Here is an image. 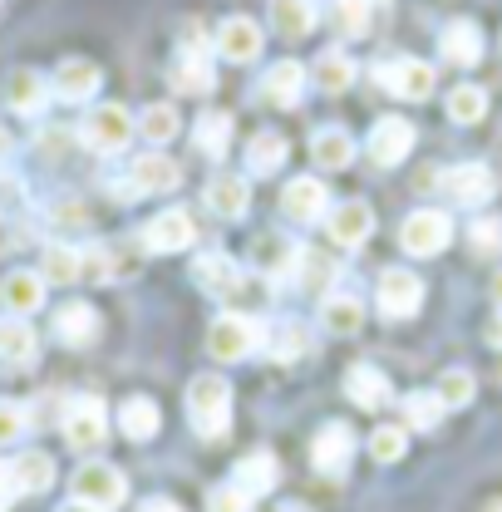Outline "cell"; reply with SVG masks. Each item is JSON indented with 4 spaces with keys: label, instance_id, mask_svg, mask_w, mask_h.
<instances>
[{
    "label": "cell",
    "instance_id": "cell-28",
    "mask_svg": "<svg viewBox=\"0 0 502 512\" xmlns=\"http://www.w3.org/2000/svg\"><path fill=\"white\" fill-rule=\"evenodd\" d=\"M266 20L281 40H306L315 30V0H266Z\"/></svg>",
    "mask_w": 502,
    "mask_h": 512
},
{
    "label": "cell",
    "instance_id": "cell-7",
    "mask_svg": "<svg viewBox=\"0 0 502 512\" xmlns=\"http://www.w3.org/2000/svg\"><path fill=\"white\" fill-rule=\"evenodd\" d=\"M379 84H384V89H389L394 99L424 104V99H434V84H439V74H434V64H429V60L399 55V60L379 64Z\"/></svg>",
    "mask_w": 502,
    "mask_h": 512
},
{
    "label": "cell",
    "instance_id": "cell-36",
    "mask_svg": "<svg viewBox=\"0 0 502 512\" xmlns=\"http://www.w3.org/2000/svg\"><path fill=\"white\" fill-rule=\"evenodd\" d=\"M55 335H60L64 345H89L99 335V311L84 306V301H69L60 316H55Z\"/></svg>",
    "mask_w": 502,
    "mask_h": 512
},
{
    "label": "cell",
    "instance_id": "cell-33",
    "mask_svg": "<svg viewBox=\"0 0 502 512\" xmlns=\"http://www.w3.org/2000/svg\"><path fill=\"white\" fill-rule=\"evenodd\" d=\"M311 79L320 94H345L350 79H355V60H350L345 50H320L311 64Z\"/></svg>",
    "mask_w": 502,
    "mask_h": 512
},
{
    "label": "cell",
    "instance_id": "cell-42",
    "mask_svg": "<svg viewBox=\"0 0 502 512\" xmlns=\"http://www.w3.org/2000/svg\"><path fill=\"white\" fill-rule=\"evenodd\" d=\"M40 276H45V281H55V286H69V281H79V247L50 242V247L40 252Z\"/></svg>",
    "mask_w": 502,
    "mask_h": 512
},
{
    "label": "cell",
    "instance_id": "cell-54",
    "mask_svg": "<svg viewBox=\"0 0 502 512\" xmlns=\"http://www.w3.org/2000/svg\"><path fill=\"white\" fill-rule=\"evenodd\" d=\"M488 340L502 350V316H493V325H488Z\"/></svg>",
    "mask_w": 502,
    "mask_h": 512
},
{
    "label": "cell",
    "instance_id": "cell-5",
    "mask_svg": "<svg viewBox=\"0 0 502 512\" xmlns=\"http://www.w3.org/2000/svg\"><path fill=\"white\" fill-rule=\"evenodd\" d=\"M448 242H453V217L439 212V207H419L399 227V247L409 256H439Z\"/></svg>",
    "mask_w": 502,
    "mask_h": 512
},
{
    "label": "cell",
    "instance_id": "cell-50",
    "mask_svg": "<svg viewBox=\"0 0 502 512\" xmlns=\"http://www.w3.org/2000/svg\"><path fill=\"white\" fill-rule=\"evenodd\" d=\"M207 512H251V498H242V493L227 483V488H217V493L207 498Z\"/></svg>",
    "mask_w": 502,
    "mask_h": 512
},
{
    "label": "cell",
    "instance_id": "cell-60",
    "mask_svg": "<svg viewBox=\"0 0 502 512\" xmlns=\"http://www.w3.org/2000/svg\"><path fill=\"white\" fill-rule=\"evenodd\" d=\"M498 375H502V370H498Z\"/></svg>",
    "mask_w": 502,
    "mask_h": 512
},
{
    "label": "cell",
    "instance_id": "cell-46",
    "mask_svg": "<svg viewBox=\"0 0 502 512\" xmlns=\"http://www.w3.org/2000/svg\"><path fill=\"white\" fill-rule=\"evenodd\" d=\"M296 281L306 286V291H325L330 296V281H335V266L325 261V256H315L301 247V261H296Z\"/></svg>",
    "mask_w": 502,
    "mask_h": 512
},
{
    "label": "cell",
    "instance_id": "cell-44",
    "mask_svg": "<svg viewBox=\"0 0 502 512\" xmlns=\"http://www.w3.org/2000/svg\"><path fill=\"white\" fill-rule=\"evenodd\" d=\"M434 394L443 399V409H463L473 394H478V380H473V370H443L439 375V384H434Z\"/></svg>",
    "mask_w": 502,
    "mask_h": 512
},
{
    "label": "cell",
    "instance_id": "cell-27",
    "mask_svg": "<svg viewBox=\"0 0 502 512\" xmlns=\"http://www.w3.org/2000/svg\"><path fill=\"white\" fill-rule=\"evenodd\" d=\"M0 306H5L10 316L40 311V306H45V276H40V271H10V276L0 281Z\"/></svg>",
    "mask_w": 502,
    "mask_h": 512
},
{
    "label": "cell",
    "instance_id": "cell-39",
    "mask_svg": "<svg viewBox=\"0 0 502 512\" xmlns=\"http://www.w3.org/2000/svg\"><path fill=\"white\" fill-rule=\"evenodd\" d=\"M227 143H232V119H227L222 109H212V114L197 119V128H192V148H197V153L227 158Z\"/></svg>",
    "mask_w": 502,
    "mask_h": 512
},
{
    "label": "cell",
    "instance_id": "cell-9",
    "mask_svg": "<svg viewBox=\"0 0 502 512\" xmlns=\"http://www.w3.org/2000/svg\"><path fill=\"white\" fill-rule=\"evenodd\" d=\"M375 301H379V316H389V320L419 316V306H424V281H419L414 271H404V266H389V271L379 276Z\"/></svg>",
    "mask_w": 502,
    "mask_h": 512
},
{
    "label": "cell",
    "instance_id": "cell-12",
    "mask_svg": "<svg viewBox=\"0 0 502 512\" xmlns=\"http://www.w3.org/2000/svg\"><path fill=\"white\" fill-rule=\"evenodd\" d=\"M168 84L178 94H212L217 74H212V55H207L202 40H183L178 45V55L168 60Z\"/></svg>",
    "mask_w": 502,
    "mask_h": 512
},
{
    "label": "cell",
    "instance_id": "cell-53",
    "mask_svg": "<svg viewBox=\"0 0 502 512\" xmlns=\"http://www.w3.org/2000/svg\"><path fill=\"white\" fill-rule=\"evenodd\" d=\"M10 498V463H0V503Z\"/></svg>",
    "mask_w": 502,
    "mask_h": 512
},
{
    "label": "cell",
    "instance_id": "cell-41",
    "mask_svg": "<svg viewBox=\"0 0 502 512\" xmlns=\"http://www.w3.org/2000/svg\"><path fill=\"white\" fill-rule=\"evenodd\" d=\"M178 109L173 104H148L143 114H138V133L153 143V148H163V143H173L178 138Z\"/></svg>",
    "mask_w": 502,
    "mask_h": 512
},
{
    "label": "cell",
    "instance_id": "cell-4",
    "mask_svg": "<svg viewBox=\"0 0 502 512\" xmlns=\"http://www.w3.org/2000/svg\"><path fill=\"white\" fill-rule=\"evenodd\" d=\"M178 183H183L178 158H168L163 148H153L143 158H128L124 202H133V197H168V192H178Z\"/></svg>",
    "mask_w": 502,
    "mask_h": 512
},
{
    "label": "cell",
    "instance_id": "cell-32",
    "mask_svg": "<svg viewBox=\"0 0 502 512\" xmlns=\"http://www.w3.org/2000/svg\"><path fill=\"white\" fill-rule=\"evenodd\" d=\"M286 138L276 133V128H261L256 138L247 143V168L256 173V178H271V173H281L286 168Z\"/></svg>",
    "mask_w": 502,
    "mask_h": 512
},
{
    "label": "cell",
    "instance_id": "cell-47",
    "mask_svg": "<svg viewBox=\"0 0 502 512\" xmlns=\"http://www.w3.org/2000/svg\"><path fill=\"white\" fill-rule=\"evenodd\" d=\"M79 276H84V281H114V276H119V261L104 252V247H84V252H79Z\"/></svg>",
    "mask_w": 502,
    "mask_h": 512
},
{
    "label": "cell",
    "instance_id": "cell-14",
    "mask_svg": "<svg viewBox=\"0 0 502 512\" xmlns=\"http://www.w3.org/2000/svg\"><path fill=\"white\" fill-rule=\"evenodd\" d=\"M261 45H266V35H261V25L251 15H227L217 25V35H212V50L227 64H251L261 55Z\"/></svg>",
    "mask_w": 502,
    "mask_h": 512
},
{
    "label": "cell",
    "instance_id": "cell-16",
    "mask_svg": "<svg viewBox=\"0 0 502 512\" xmlns=\"http://www.w3.org/2000/svg\"><path fill=\"white\" fill-rule=\"evenodd\" d=\"M99 84H104L99 64L79 60V55H69V60L50 74V94H55V99H64V104H89V99L99 94Z\"/></svg>",
    "mask_w": 502,
    "mask_h": 512
},
{
    "label": "cell",
    "instance_id": "cell-18",
    "mask_svg": "<svg viewBox=\"0 0 502 512\" xmlns=\"http://www.w3.org/2000/svg\"><path fill=\"white\" fill-rule=\"evenodd\" d=\"M202 197H207V212H212V217H222V222H242L247 207H251V183L247 178H237V173H212L207 188H202Z\"/></svg>",
    "mask_w": 502,
    "mask_h": 512
},
{
    "label": "cell",
    "instance_id": "cell-56",
    "mask_svg": "<svg viewBox=\"0 0 502 512\" xmlns=\"http://www.w3.org/2000/svg\"><path fill=\"white\" fill-rule=\"evenodd\" d=\"M60 512H99V508H89V503H64Z\"/></svg>",
    "mask_w": 502,
    "mask_h": 512
},
{
    "label": "cell",
    "instance_id": "cell-59",
    "mask_svg": "<svg viewBox=\"0 0 502 512\" xmlns=\"http://www.w3.org/2000/svg\"><path fill=\"white\" fill-rule=\"evenodd\" d=\"M0 512H5V503H0Z\"/></svg>",
    "mask_w": 502,
    "mask_h": 512
},
{
    "label": "cell",
    "instance_id": "cell-22",
    "mask_svg": "<svg viewBox=\"0 0 502 512\" xmlns=\"http://www.w3.org/2000/svg\"><path fill=\"white\" fill-rule=\"evenodd\" d=\"M350 458H355V434H350L345 424H325V429L315 434V444H311L315 473H325V478H340V473L350 468Z\"/></svg>",
    "mask_w": 502,
    "mask_h": 512
},
{
    "label": "cell",
    "instance_id": "cell-10",
    "mask_svg": "<svg viewBox=\"0 0 502 512\" xmlns=\"http://www.w3.org/2000/svg\"><path fill=\"white\" fill-rule=\"evenodd\" d=\"M133 133H138V124H133V114H128L124 104H99L84 119V143L94 153H124Z\"/></svg>",
    "mask_w": 502,
    "mask_h": 512
},
{
    "label": "cell",
    "instance_id": "cell-58",
    "mask_svg": "<svg viewBox=\"0 0 502 512\" xmlns=\"http://www.w3.org/2000/svg\"><path fill=\"white\" fill-rule=\"evenodd\" d=\"M488 512H502V503H493V508H488Z\"/></svg>",
    "mask_w": 502,
    "mask_h": 512
},
{
    "label": "cell",
    "instance_id": "cell-30",
    "mask_svg": "<svg viewBox=\"0 0 502 512\" xmlns=\"http://www.w3.org/2000/svg\"><path fill=\"white\" fill-rule=\"evenodd\" d=\"M311 158L325 168V173H340V168H350V158H355V138H350L340 124L315 128L311 133Z\"/></svg>",
    "mask_w": 502,
    "mask_h": 512
},
{
    "label": "cell",
    "instance_id": "cell-35",
    "mask_svg": "<svg viewBox=\"0 0 502 512\" xmlns=\"http://www.w3.org/2000/svg\"><path fill=\"white\" fill-rule=\"evenodd\" d=\"M251 261L266 271V276H296V261H301V247L286 242V237H256L251 247Z\"/></svg>",
    "mask_w": 502,
    "mask_h": 512
},
{
    "label": "cell",
    "instance_id": "cell-2",
    "mask_svg": "<svg viewBox=\"0 0 502 512\" xmlns=\"http://www.w3.org/2000/svg\"><path fill=\"white\" fill-rule=\"evenodd\" d=\"M261 345H266V325H261L256 316H237V311H227V316L212 320V330H207V355H212L217 365L251 360Z\"/></svg>",
    "mask_w": 502,
    "mask_h": 512
},
{
    "label": "cell",
    "instance_id": "cell-13",
    "mask_svg": "<svg viewBox=\"0 0 502 512\" xmlns=\"http://www.w3.org/2000/svg\"><path fill=\"white\" fill-rule=\"evenodd\" d=\"M414 143H419V133H414V124H409V119L384 114V119H375L370 138H365V153L375 158L379 168H399V163L414 153Z\"/></svg>",
    "mask_w": 502,
    "mask_h": 512
},
{
    "label": "cell",
    "instance_id": "cell-8",
    "mask_svg": "<svg viewBox=\"0 0 502 512\" xmlns=\"http://www.w3.org/2000/svg\"><path fill=\"white\" fill-rule=\"evenodd\" d=\"M439 192L458 207H483L493 192H498V178L488 163H453L439 173Z\"/></svg>",
    "mask_w": 502,
    "mask_h": 512
},
{
    "label": "cell",
    "instance_id": "cell-48",
    "mask_svg": "<svg viewBox=\"0 0 502 512\" xmlns=\"http://www.w3.org/2000/svg\"><path fill=\"white\" fill-rule=\"evenodd\" d=\"M468 242H473L478 256H498L502 252V217H478L473 232H468Z\"/></svg>",
    "mask_w": 502,
    "mask_h": 512
},
{
    "label": "cell",
    "instance_id": "cell-21",
    "mask_svg": "<svg viewBox=\"0 0 502 512\" xmlns=\"http://www.w3.org/2000/svg\"><path fill=\"white\" fill-rule=\"evenodd\" d=\"M192 281H197V291L227 301V296H237V286H242V266L227 252H202L192 261Z\"/></svg>",
    "mask_w": 502,
    "mask_h": 512
},
{
    "label": "cell",
    "instance_id": "cell-45",
    "mask_svg": "<svg viewBox=\"0 0 502 512\" xmlns=\"http://www.w3.org/2000/svg\"><path fill=\"white\" fill-rule=\"evenodd\" d=\"M404 453H409V434H404L399 424H384V429L370 434V458H375V463H399Z\"/></svg>",
    "mask_w": 502,
    "mask_h": 512
},
{
    "label": "cell",
    "instance_id": "cell-19",
    "mask_svg": "<svg viewBox=\"0 0 502 512\" xmlns=\"http://www.w3.org/2000/svg\"><path fill=\"white\" fill-rule=\"evenodd\" d=\"M50 483H55V458L45 448H25L10 458V493L40 498V493H50Z\"/></svg>",
    "mask_w": 502,
    "mask_h": 512
},
{
    "label": "cell",
    "instance_id": "cell-17",
    "mask_svg": "<svg viewBox=\"0 0 502 512\" xmlns=\"http://www.w3.org/2000/svg\"><path fill=\"white\" fill-rule=\"evenodd\" d=\"M306 74H311V69L301 60H276L261 74V99L276 104V109H296V104L306 99V84H311Z\"/></svg>",
    "mask_w": 502,
    "mask_h": 512
},
{
    "label": "cell",
    "instance_id": "cell-37",
    "mask_svg": "<svg viewBox=\"0 0 502 512\" xmlns=\"http://www.w3.org/2000/svg\"><path fill=\"white\" fill-rule=\"evenodd\" d=\"M370 15H375V0H335L330 30H335L340 40H365V35H370Z\"/></svg>",
    "mask_w": 502,
    "mask_h": 512
},
{
    "label": "cell",
    "instance_id": "cell-23",
    "mask_svg": "<svg viewBox=\"0 0 502 512\" xmlns=\"http://www.w3.org/2000/svg\"><path fill=\"white\" fill-rule=\"evenodd\" d=\"M276 478H281V463H276V453H247L237 468H232V488L242 493V498H266V493H276Z\"/></svg>",
    "mask_w": 502,
    "mask_h": 512
},
{
    "label": "cell",
    "instance_id": "cell-51",
    "mask_svg": "<svg viewBox=\"0 0 502 512\" xmlns=\"http://www.w3.org/2000/svg\"><path fill=\"white\" fill-rule=\"evenodd\" d=\"M20 178H15V173H0V212H15V207H20Z\"/></svg>",
    "mask_w": 502,
    "mask_h": 512
},
{
    "label": "cell",
    "instance_id": "cell-49",
    "mask_svg": "<svg viewBox=\"0 0 502 512\" xmlns=\"http://www.w3.org/2000/svg\"><path fill=\"white\" fill-rule=\"evenodd\" d=\"M25 424H30L25 404H15V399H0V444H15V439L25 434Z\"/></svg>",
    "mask_w": 502,
    "mask_h": 512
},
{
    "label": "cell",
    "instance_id": "cell-34",
    "mask_svg": "<svg viewBox=\"0 0 502 512\" xmlns=\"http://www.w3.org/2000/svg\"><path fill=\"white\" fill-rule=\"evenodd\" d=\"M261 350H271V360L291 365V360H301V355L311 350V330H306L301 320H281L276 330L266 325V345H261Z\"/></svg>",
    "mask_w": 502,
    "mask_h": 512
},
{
    "label": "cell",
    "instance_id": "cell-24",
    "mask_svg": "<svg viewBox=\"0 0 502 512\" xmlns=\"http://www.w3.org/2000/svg\"><path fill=\"white\" fill-rule=\"evenodd\" d=\"M45 104H50V79L45 74H35V69H15L10 79H5V109H15V114H45Z\"/></svg>",
    "mask_w": 502,
    "mask_h": 512
},
{
    "label": "cell",
    "instance_id": "cell-57",
    "mask_svg": "<svg viewBox=\"0 0 502 512\" xmlns=\"http://www.w3.org/2000/svg\"><path fill=\"white\" fill-rule=\"evenodd\" d=\"M493 296H498V306H502V271L493 276Z\"/></svg>",
    "mask_w": 502,
    "mask_h": 512
},
{
    "label": "cell",
    "instance_id": "cell-20",
    "mask_svg": "<svg viewBox=\"0 0 502 512\" xmlns=\"http://www.w3.org/2000/svg\"><path fill=\"white\" fill-rule=\"evenodd\" d=\"M192 217L183 212V207H168V212H158L148 227H143V247L148 252H158V256H173V252H183V247H192Z\"/></svg>",
    "mask_w": 502,
    "mask_h": 512
},
{
    "label": "cell",
    "instance_id": "cell-11",
    "mask_svg": "<svg viewBox=\"0 0 502 512\" xmlns=\"http://www.w3.org/2000/svg\"><path fill=\"white\" fill-rule=\"evenodd\" d=\"M325 237H330L335 247H345V252L365 247V242L375 237V207H370V202H360V197H350V202L330 207V212H325Z\"/></svg>",
    "mask_w": 502,
    "mask_h": 512
},
{
    "label": "cell",
    "instance_id": "cell-6",
    "mask_svg": "<svg viewBox=\"0 0 502 512\" xmlns=\"http://www.w3.org/2000/svg\"><path fill=\"white\" fill-rule=\"evenodd\" d=\"M69 488H74V503H89V508H99V512L119 508L128 498V478L114 463H84Z\"/></svg>",
    "mask_w": 502,
    "mask_h": 512
},
{
    "label": "cell",
    "instance_id": "cell-26",
    "mask_svg": "<svg viewBox=\"0 0 502 512\" xmlns=\"http://www.w3.org/2000/svg\"><path fill=\"white\" fill-rule=\"evenodd\" d=\"M439 50L448 64H458V69H473V64L483 60V30L473 25V20H448L439 35Z\"/></svg>",
    "mask_w": 502,
    "mask_h": 512
},
{
    "label": "cell",
    "instance_id": "cell-29",
    "mask_svg": "<svg viewBox=\"0 0 502 512\" xmlns=\"http://www.w3.org/2000/svg\"><path fill=\"white\" fill-rule=\"evenodd\" d=\"M320 325H325L330 335H360L365 301H360L355 291H330V296L320 301Z\"/></svg>",
    "mask_w": 502,
    "mask_h": 512
},
{
    "label": "cell",
    "instance_id": "cell-1",
    "mask_svg": "<svg viewBox=\"0 0 502 512\" xmlns=\"http://www.w3.org/2000/svg\"><path fill=\"white\" fill-rule=\"evenodd\" d=\"M188 424L207 444H217L232 429V384L222 375H197L188 384Z\"/></svg>",
    "mask_w": 502,
    "mask_h": 512
},
{
    "label": "cell",
    "instance_id": "cell-25",
    "mask_svg": "<svg viewBox=\"0 0 502 512\" xmlns=\"http://www.w3.org/2000/svg\"><path fill=\"white\" fill-rule=\"evenodd\" d=\"M158 429H163V409H158V399H148V394H128L124 404H119V434H124V439L148 444Z\"/></svg>",
    "mask_w": 502,
    "mask_h": 512
},
{
    "label": "cell",
    "instance_id": "cell-55",
    "mask_svg": "<svg viewBox=\"0 0 502 512\" xmlns=\"http://www.w3.org/2000/svg\"><path fill=\"white\" fill-rule=\"evenodd\" d=\"M5 153H10V128L0 124V158H5Z\"/></svg>",
    "mask_w": 502,
    "mask_h": 512
},
{
    "label": "cell",
    "instance_id": "cell-38",
    "mask_svg": "<svg viewBox=\"0 0 502 512\" xmlns=\"http://www.w3.org/2000/svg\"><path fill=\"white\" fill-rule=\"evenodd\" d=\"M35 355V330L25 316H0V360L5 365H25Z\"/></svg>",
    "mask_w": 502,
    "mask_h": 512
},
{
    "label": "cell",
    "instance_id": "cell-52",
    "mask_svg": "<svg viewBox=\"0 0 502 512\" xmlns=\"http://www.w3.org/2000/svg\"><path fill=\"white\" fill-rule=\"evenodd\" d=\"M138 512H183V508H178L173 498H143V503H138Z\"/></svg>",
    "mask_w": 502,
    "mask_h": 512
},
{
    "label": "cell",
    "instance_id": "cell-3",
    "mask_svg": "<svg viewBox=\"0 0 502 512\" xmlns=\"http://www.w3.org/2000/svg\"><path fill=\"white\" fill-rule=\"evenodd\" d=\"M60 434H64V444L74 448V453H94V448H104V439H109V404H104V399H94V394L69 399Z\"/></svg>",
    "mask_w": 502,
    "mask_h": 512
},
{
    "label": "cell",
    "instance_id": "cell-15",
    "mask_svg": "<svg viewBox=\"0 0 502 512\" xmlns=\"http://www.w3.org/2000/svg\"><path fill=\"white\" fill-rule=\"evenodd\" d=\"M281 212L291 217V222H301V227H315V222H325V212H330V192L325 183L306 173V178H291L286 192H281Z\"/></svg>",
    "mask_w": 502,
    "mask_h": 512
},
{
    "label": "cell",
    "instance_id": "cell-40",
    "mask_svg": "<svg viewBox=\"0 0 502 512\" xmlns=\"http://www.w3.org/2000/svg\"><path fill=\"white\" fill-rule=\"evenodd\" d=\"M404 419H409V429H419V434H434L443 424V399L434 389H414V394H404Z\"/></svg>",
    "mask_w": 502,
    "mask_h": 512
},
{
    "label": "cell",
    "instance_id": "cell-31",
    "mask_svg": "<svg viewBox=\"0 0 502 512\" xmlns=\"http://www.w3.org/2000/svg\"><path fill=\"white\" fill-rule=\"evenodd\" d=\"M345 394L360 404V409H384L389 404V375L375 365H350L345 370Z\"/></svg>",
    "mask_w": 502,
    "mask_h": 512
},
{
    "label": "cell",
    "instance_id": "cell-43",
    "mask_svg": "<svg viewBox=\"0 0 502 512\" xmlns=\"http://www.w3.org/2000/svg\"><path fill=\"white\" fill-rule=\"evenodd\" d=\"M488 114V94L478 89V84H458L453 94H448V119L453 124H478Z\"/></svg>",
    "mask_w": 502,
    "mask_h": 512
}]
</instances>
